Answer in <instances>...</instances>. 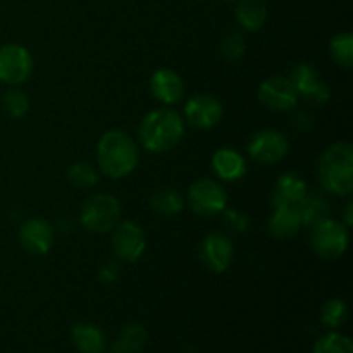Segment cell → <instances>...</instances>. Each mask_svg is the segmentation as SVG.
Returning <instances> with one entry per match:
<instances>
[{
    "instance_id": "6da1fadb",
    "label": "cell",
    "mask_w": 353,
    "mask_h": 353,
    "mask_svg": "<svg viewBox=\"0 0 353 353\" xmlns=\"http://www.w3.org/2000/svg\"><path fill=\"white\" fill-rule=\"evenodd\" d=\"M97 161L103 174L112 179H121L134 171L140 161V152L126 131L110 130L99 140Z\"/></svg>"
},
{
    "instance_id": "7a4b0ae2",
    "label": "cell",
    "mask_w": 353,
    "mask_h": 353,
    "mask_svg": "<svg viewBox=\"0 0 353 353\" xmlns=\"http://www.w3.org/2000/svg\"><path fill=\"white\" fill-rule=\"evenodd\" d=\"M185 133L181 116L171 109H157L148 112L138 128V138L145 150L162 154L179 143Z\"/></svg>"
},
{
    "instance_id": "3957f363",
    "label": "cell",
    "mask_w": 353,
    "mask_h": 353,
    "mask_svg": "<svg viewBox=\"0 0 353 353\" xmlns=\"http://www.w3.org/2000/svg\"><path fill=\"white\" fill-rule=\"evenodd\" d=\"M319 178L334 195H350L353 190V147L340 141L327 148L319 161Z\"/></svg>"
},
{
    "instance_id": "277c9868",
    "label": "cell",
    "mask_w": 353,
    "mask_h": 353,
    "mask_svg": "<svg viewBox=\"0 0 353 353\" xmlns=\"http://www.w3.org/2000/svg\"><path fill=\"white\" fill-rule=\"evenodd\" d=\"M121 205L116 196L109 193H97L90 196L81 207L79 219L81 224L92 233H109L119 223Z\"/></svg>"
},
{
    "instance_id": "5b68a950",
    "label": "cell",
    "mask_w": 353,
    "mask_h": 353,
    "mask_svg": "<svg viewBox=\"0 0 353 353\" xmlns=\"http://www.w3.org/2000/svg\"><path fill=\"white\" fill-rule=\"evenodd\" d=\"M348 247V228L340 221L326 217L314 224L312 248L324 261H334L345 254Z\"/></svg>"
},
{
    "instance_id": "8992f818",
    "label": "cell",
    "mask_w": 353,
    "mask_h": 353,
    "mask_svg": "<svg viewBox=\"0 0 353 353\" xmlns=\"http://www.w3.org/2000/svg\"><path fill=\"white\" fill-rule=\"evenodd\" d=\"M188 203L193 212L203 217H212L226 209L228 195L223 186L209 178L199 179L188 190Z\"/></svg>"
},
{
    "instance_id": "52a82bcc",
    "label": "cell",
    "mask_w": 353,
    "mask_h": 353,
    "mask_svg": "<svg viewBox=\"0 0 353 353\" xmlns=\"http://www.w3.org/2000/svg\"><path fill=\"white\" fill-rule=\"evenodd\" d=\"M33 71V57L23 45L7 43L0 47V81L21 85Z\"/></svg>"
},
{
    "instance_id": "ba28073f",
    "label": "cell",
    "mask_w": 353,
    "mask_h": 353,
    "mask_svg": "<svg viewBox=\"0 0 353 353\" xmlns=\"http://www.w3.org/2000/svg\"><path fill=\"white\" fill-rule=\"evenodd\" d=\"M147 248V236L140 224L133 221L117 223L112 234V250L124 262H137Z\"/></svg>"
},
{
    "instance_id": "9c48e42d",
    "label": "cell",
    "mask_w": 353,
    "mask_h": 353,
    "mask_svg": "<svg viewBox=\"0 0 353 353\" xmlns=\"http://www.w3.org/2000/svg\"><path fill=\"white\" fill-rule=\"evenodd\" d=\"M290 150L285 134L278 130H262L252 137L248 154L261 164H276L283 161Z\"/></svg>"
},
{
    "instance_id": "30bf717a",
    "label": "cell",
    "mask_w": 353,
    "mask_h": 353,
    "mask_svg": "<svg viewBox=\"0 0 353 353\" xmlns=\"http://www.w3.org/2000/svg\"><path fill=\"white\" fill-rule=\"evenodd\" d=\"M259 100L262 105L276 112H285L293 109L299 102V93L292 85L290 78L285 76H272L265 79L259 88Z\"/></svg>"
},
{
    "instance_id": "8fae6325",
    "label": "cell",
    "mask_w": 353,
    "mask_h": 353,
    "mask_svg": "<svg viewBox=\"0 0 353 353\" xmlns=\"http://www.w3.org/2000/svg\"><path fill=\"white\" fill-rule=\"evenodd\" d=\"M185 116L193 128L207 130V128L216 126L221 121L223 105L216 97L209 95V93H199L186 102Z\"/></svg>"
},
{
    "instance_id": "7c38bea8",
    "label": "cell",
    "mask_w": 353,
    "mask_h": 353,
    "mask_svg": "<svg viewBox=\"0 0 353 353\" xmlns=\"http://www.w3.org/2000/svg\"><path fill=\"white\" fill-rule=\"evenodd\" d=\"M290 81L296 93L314 103H324L330 100V86L321 81L319 74L310 64H296L292 69Z\"/></svg>"
},
{
    "instance_id": "4fadbf2b",
    "label": "cell",
    "mask_w": 353,
    "mask_h": 353,
    "mask_svg": "<svg viewBox=\"0 0 353 353\" xmlns=\"http://www.w3.org/2000/svg\"><path fill=\"white\" fill-rule=\"evenodd\" d=\"M200 261L209 271L224 272L233 261V245L221 233H210L200 245Z\"/></svg>"
},
{
    "instance_id": "5bb4252c",
    "label": "cell",
    "mask_w": 353,
    "mask_h": 353,
    "mask_svg": "<svg viewBox=\"0 0 353 353\" xmlns=\"http://www.w3.org/2000/svg\"><path fill=\"white\" fill-rule=\"evenodd\" d=\"M19 241L31 255H45L54 245V230L40 217L28 219L19 230Z\"/></svg>"
},
{
    "instance_id": "9a60e30c",
    "label": "cell",
    "mask_w": 353,
    "mask_h": 353,
    "mask_svg": "<svg viewBox=\"0 0 353 353\" xmlns=\"http://www.w3.org/2000/svg\"><path fill=\"white\" fill-rule=\"evenodd\" d=\"M150 90L162 103H178L185 95V83L181 76L172 69H159L150 78Z\"/></svg>"
},
{
    "instance_id": "2e32d148",
    "label": "cell",
    "mask_w": 353,
    "mask_h": 353,
    "mask_svg": "<svg viewBox=\"0 0 353 353\" xmlns=\"http://www.w3.org/2000/svg\"><path fill=\"white\" fill-rule=\"evenodd\" d=\"M307 193H309L307 183L295 172H286L276 183L272 205H296Z\"/></svg>"
},
{
    "instance_id": "e0dca14e",
    "label": "cell",
    "mask_w": 353,
    "mask_h": 353,
    "mask_svg": "<svg viewBox=\"0 0 353 353\" xmlns=\"http://www.w3.org/2000/svg\"><path fill=\"white\" fill-rule=\"evenodd\" d=\"M212 169L221 179L226 181H236L243 178L247 171V162L240 152L233 148H219L212 157Z\"/></svg>"
},
{
    "instance_id": "ac0fdd59",
    "label": "cell",
    "mask_w": 353,
    "mask_h": 353,
    "mask_svg": "<svg viewBox=\"0 0 353 353\" xmlns=\"http://www.w3.org/2000/svg\"><path fill=\"white\" fill-rule=\"evenodd\" d=\"M302 226L299 212L295 205H278L274 207V214L268 223L269 233L274 238H290Z\"/></svg>"
},
{
    "instance_id": "d6986e66",
    "label": "cell",
    "mask_w": 353,
    "mask_h": 353,
    "mask_svg": "<svg viewBox=\"0 0 353 353\" xmlns=\"http://www.w3.org/2000/svg\"><path fill=\"white\" fill-rule=\"evenodd\" d=\"M71 336L74 347L81 353H102L105 350V336L93 324H76Z\"/></svg>"
},
{
    "instance_id": "ffe728a7",
    "label": "cell",
    "mask_w": 353,
    "mask_h": 353,
    "mask_svg": "<svg viewBox=\"0 0 353 353\" xmlns=\"http://www.w3.org/2000/svg\"><path fill=\"white\" fill-rule=\"evenodd\" d=\"M238 23L248 31H255L268 19L265 0H240L236 6Z\"/></svg>"
},
{
    "instance_id": "44dd1931",
    "label": "cell",
    "mask_w": 353,
    "mask_h": 353,
    "mask_svg": "<svg viewBox=\"0 0 353 353\" xmlns=\"http://www.w3.org/2000/svg\"><path fill=\"white\" fill-rule=\"evenodd\" d=\"M295 209L299 212L302 226H314L319 221L326 219L327 214H330L327 200L321 195H309V193L296 203Z\"/></svg>"
},
{
    "instance_id": "7402d4cb",
    "label": "cell",
    "mask_w": 353,
    "mask_h": 353,
    "mask_svg": "<svg viewBox=\"0 0 353 353\" xmlns=\"http://www.w3.org/2000/svg\"><path fill=\"white\" fill-rule=\"evenodd\" d=\"M152 209L157 210L159 214L164 216H174V214L181 212L185 207V200L179 195L178 190L174 188H159L152 193L150 196Z\"/></svg>"
},
{
    "instance_id": "603a6c76",
    "label": "cell",
    "mask_w": 353,
    "mask_h": 353,
    "mask_svg": "<svg viewBox=\"0 0 353 353\" xmlns=\"http://www.w3.org/2000/svg\"><path fill=\"white\" fill-rule=\"evenodd\" d=\"M148 340V333L145 326L133 323L128 324L123 331H121L119 338H117V352L121 353H137L145 347Z\"/></svg>"
},
{
    "instance_id": "cb8c5ba5",
    "label": "cell",
    "mask_w": 353,
    "mask_h": 353,
    "mask_svg": "<svg viewBox=\"0 0 353 353\" xmlns=\"http://www.w3.org/2000/svg\"><path fill=\"white\" fill-rule=\"evenodd\" d=\"M68 179L76 188H92L99 183V172L88 162H76L69 168Z\"/></svg>"
},
{
    "instance_id": "d4e9b609",
    "label": "cell",
    "mask_w": 353,
    "mask_h": 353,
    "mask_svg": "<svg viewBox=\"0 0 353 353\" xmlns=\"http://www.w3.org/2000/svg\"><path fill=\"white\" fill-rule=\"evenodd\" d=\"M331 55L336 61V64L350 69L353 65V34L340 33L331 40Z\"/></svg>"
},
{
    "instance_id": "484cf974",
    "label": "cell",
    "mask_w": 353,
    "mask_h": 353,
    "mask_svg": "<svg viewBox=\"0 0 353 353\" xmlns=\"http://www.w3.org/2000/svg\"><path fill=\"white\" fill-rule=\"evenodd\" d=\"M312 353H353V343L345 334L330 333L317 340Z\"/></svg>"
},
{
    "instance_id": "4316f807",
    "label": "cell",
    "mask_w": 353,
    "mask_h": 353,
    "mask_svg": "<svg viewBox=\"0 0 353 353\" xmlns=\"http://www.w3.org/2000/svg\"><path fill=\"white\" fill-rule=\"evenodd\" d=\"M348 316L347 303L340 299H333L330 302L324 303L323 312H321V321H323L324 326L327 327H338L345 323Z\"/></svg>"
},
{
    "instance_id": "83f0119b",
    "label": "cell",
    "mask_w": 353,
    "mask_h": 353,
    "mask_svg": "<svg viewBox=\"0 0 353 353\" xmlns=\"http://www.w3.org/2000/svg\"><path fill=\"white\" fill-rule=\"evenodd\" d=\"M2 107L10 117H23L30 110V100L21 90H9L2 97Z\"/></svg>"
},
{
    "instance_id": "f1b7e54d",
    "label": "cell",
    "mask_w": 353,
    "mask_h": 353,
    "mask_svg": "<svg viewBox=\"0 0 353 353\" xmlns=\"http://www.w3.org/2000/svg\"><path fill=\"white\" fill-rule=\"evenodd\" d=\"M245 48H247V43L238 31H231L230 34H226L221 45L223 55L228 61H238L245 54Z\"/></svg>"
},
{
    "instance_id": "f546056e",
    "label": "cell",
    "mask_w": 353,
    "mask_h": 353,
    "mask_svg": "<svg viewBox=\"0 0 353 353\" xmlns=\"http://www.w3.org/2000/svg\"><path fill=\"white\" fill-rule=\"evenodd\" d=\"M224 212V226L228 228V230L234 231V233H245L248 228V216L247 214L240 212V210H234V209H230L223 210Z\"/></svg>"
},
{
    "instance_id": "4dcf8cb0",
    "label": "cell",
    "mask_w": 353,
    "mask_h": 353,
    "mask_svg": "<svg viewBox=\"0 0 353 353\" xmlns=\"http://www.w3.org/2000/svg\"><path fill=\"white\" fill-rule=\"evenodd\" d=\"M117 276H119V269L116 268V264H105L102 269H100V279H102L103 283H112L116 281Z\"/></svg>"
},
{
    "instance_id": "1f68e13d",
    "label": "cell",
    "mask_w": 353,
    "mask_h": 353,
    "mask_svg": "<svg viewBox=\"0 0 353 353\" xmlns=\"http://www.w3.org/2000/svg\"><path fill=\"white\" fill-rule=\"evenodd\" d=\"M352 210H353V203H352V202H348L347 210H345V221H347V226H350L352 221H353V214H352Z\"/></svg>"
},
{
    "instance_id": "d6a6232c",
    "label": "cell",
    "mask_w": 353,
    "mask_h": 353,
    "mask_svg": "<svg viewBox=\"0 0 353 353\" xmlns=\"http://www.w3.org/2000/svg\"><path fill=\"white\" fill-rule=\"evenodd\" d=\"M226 2H233V0H226Z\"/></svg>"
},
{
    "instance_id": "836d02e7",
    "label": "cell",
    "mask_w": 353,
    "mask_h": 353,
    "mask_svg": "<svg viewBox=\"0 0 353 353\" xmlns=\"http://www.w3.org/2000/svg\"><path fill=\"white\" fill-rule=\"evenodd\" d=\"M112 353H121V352H117V350H116V352H112Z\"/></svg>"
}]
</instances>
